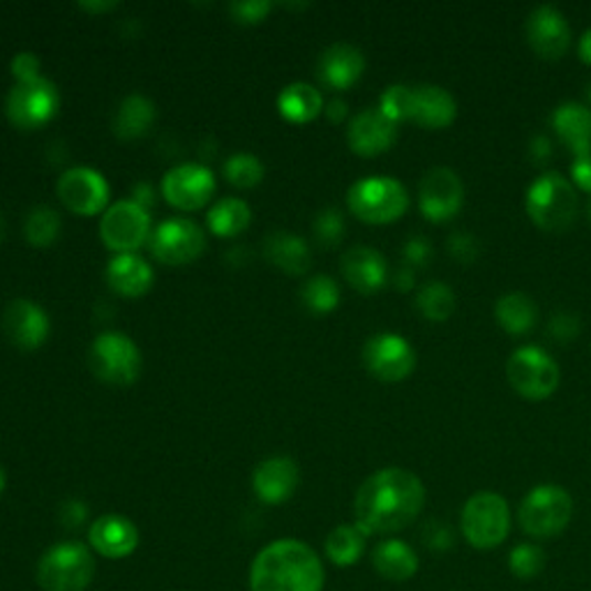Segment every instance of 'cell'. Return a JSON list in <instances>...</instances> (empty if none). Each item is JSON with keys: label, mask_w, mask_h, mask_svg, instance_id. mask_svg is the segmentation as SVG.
<instances>
[{"label": "cell", "mask_w": 591, "mask_h": 591, "mask_svg": "<svg viewBox=\"0 0 591 591\" xmlns=\"http://www.w3.org/2000/svg\"><path fill=\"white\" fill-rule=\"evenodd\" d=\"M425 506L423 481L400 467L379 469L363 481L353 499L356 525L368 536H389L414 525Z\"/></svg>", "instance_id": "cell-1"}, {"label": "cell", "mask_w": 591, "mask_h": 591, "mask_svg": "<svg viewBox=\"0 0 591 591\" xmlns=\"http://www.w3.org/2000/svg\"><path fill=\"white\" fill-rule=\"evenodd\" d=\"M324 580L319 555L296 538L273 541L250 569V591H321Z\"/></svg>", "instance_id": "cell-2"}, {"label": "cell", "mask_w": 591, "mask_h": 591, "mask_svg": "<svg viewBox=\"0 0 591 591\" xmlns=\"http://www.w3.org/2000/svg\"><path fill=\"white\" fill-rule=\"evenodd\" d=\"M525 209L529 220L550 234H561L576 224L578 218V192L571 181L557 171L536 176L527 197Z\"/></svg>", "instance_id": "cell-3"}, {"label": "cell", "mask_w": 591, "mask_h": 591, "mask_svg": "<svg viewBox=\"0 0 591 591\" xmlns=\"http://www.w3.org/2000/svg\"><path fill=\"white\" fill-rule=\"evenodd\" d=\"M573 520V497L561 485L543 483L525 495L518 508L523 531L536 541H548L559 536Z\"/></svg>", "instance_id": "cell-4"}, {"label": "cell", "mask_w": 591, "mask_h": 591, "mask_svg": "<svg viewBox=\"0 0 591 591\" xmlns=\"http://www.w3.org/2000/svg\"><path fill=\"white\" fill-rule=\"evenodd\" d=\"M460 529L474 550H495L510 534V506L490 490L472 495L460 513Z\"/></svg>", "instance_id": "cell-5"}, {"label": "cell", "mask_w": 591, "mask_h": 591, "mask_svg": "<svg viewBox=\"0 0 591 591\" xmlns=\"http://www.w3.org/2000/svg\"><path fill=\"white\" fill-rule=\"evenodd\" d=\"M349 211L368 224H391L409 209V194L398 178L368 176L347 192Z\"/></svg>", "instance_id": "cell-6"}, {"label": "cell", "mask_w": 591, "mask_h": 591, "mask_svg": "<svg viewBox=\"0 0 591 591\" xmlns=\"http://www.w3.org/2000/svg\"><path fill=\"white\" fill-rule=\"evenodd\" d=\"M95 576V559L84 543L51 546L38 563V582L44 591H86Z\"/></svg>", "instance_id": "cell-7"}, {"label": "cell", "mask_w": 591, "mask_h": 591, "mask_svg": "<svg viewBox=\"0 0 591 591\" xmlns=\"http://www.w3.org/2000/svg\"><path fill=\"white\" fill-rule=\"evenodd\" d=\"M88 366L99 381L112 387H130L141 374L144 358L133 338L118 330H107L93 340Z\"/></svg>", "instance_id": "cell-8"}, {"label": "cell", "mask_w": 591, "mask_h": 591, "mask_svg": "<svg viewBox=\"0 0 591 591\" xmlns=\"http://www.w3.org/2000/svg\"><path fill=\"white\" fill-rule=\"evenodd\" d=\"M506 379L525 400L541 402L559 389V366L546 349L527 345L508 356Z\"/></svg>", "instance_id": "cell-9"}, {"label": "cell", "mask_w": 591, "mask_h": 591, "mask_svg": "<svg viewBox=\"0 0 591 591\" xmlns=\"http://www.w3.org/2000/svg\"><path fill=\"white\" fill-rule=\"evenodd\" d=\"M61 109V93L44 76L17 84L6 99V114L21 130H40Z\"/></svg>", "instance_id": "cell-10"}, {"label": "cell", "mask_w": 591, "mask_h": 591, "mask_svg": "<svg viewBox=\"0 0 591 591\" xmlns=\"http://www.w3.org/2000/svg\"><path fill=\"white\" fill-rule=\"evenodd\" d=\"M150 213L135 199L112 203L102 215L99 236L105 245L118 254H133L150 241Z\"/></svg>", "instance_id": "cell-11"}, {"label": "cell", "mask_w": 591, "mask_h": 591, "mask_svg": "<svg viewBox=\"0 0 591 591\" xmlns=\"http://www.w3.org/2000/svg\"><path fill=\"white\" fill-rule=\"evenodd\" d=\"M205 250L203 229L186 218L165 220L150 234V252L158 256V262L169 266H183L197 262Z\"/></svg>", "instance_id": "cell-12"}, {"label": "cell", "mask_w": 591, "mask_h": 591, "mask_svg": "<svg viewBox=\"0 0 591 591\" xmlns=\"http://www.w3.org/2000/svg\"><path fill=\"white\" fill-rule=\"evenodd\" d=\"M465 203V186L462 178L448 167H432L419 186V209L434 222L442 224L453 220Z\"/></svg>", "instance_id": "cell-13"}, {"label": "cell", "mask_w": 591, "mask_h": 591, "mask_svg": "<svg viewBox=\"0 0 591 591\" xmlns=\"http://www.w3.org/2000/svg\"><path fill=\"white\" fill-rule=\"evenodd\" d=\"M363 363L374 379L398 383L414 372L416 351L395 333H377L363 347Z\"/></svg>", "instance_id": "cell-14"}, {"label": "cell", "mask_w": 591, "mask_h": 591, "mask_svg": "<svg viewBox=\"0 0 591 591\" xmlns=\"http://www.w3.org/2000/svg\"><path fill=\"white\" fill-rule=\"evenodd\" d=\"M59 199L76 215H97L109 209V183L91 167H72L59 178Z\"/></svg>", "instance_id": "cell-15"}, {"label": "cell", "mask_w": 591, "mask_h": 591, "mask_svg": "<svg viewBox=\"0 0 591 591\" xmlns=\"http://www.w3.org/2000/svg\"><path fill=\"white\" fill-rule=\"evenodd\" d=\"M527 42L536 56L546 61H559L571 49V23L555 6H538L527 17Z\"/></svg>", "instance_id": "cell-16"}, {"label": "cell", "mask_w": 591, "mask_h": 591, "mask_svg": "<svg viewBox=\"0 0 591 591\" xmlns=\"http://www.w3.org/2000/svg\"><path fill=\"white\" fill-rule=\"evenodd\" d=\"M162 194L171 205L181 211L203 209L215 194V176L203 165L183 162L165 173Z\"/></svg>", "instance_id": "cell-17"}, {"label": "cell", "mask_w": 591, "mask_h": 591, "mask_svg": "<svg viewBox=\"0 0 591 591\" xmlns=\"http://www.w3.org/2000/svg\"><path fill=\"white\" fill-rule=\"evenodd\" d=\"M398 139V123L383 116L379 109H363L349 123L347 141L349 148L361 158H377L391 150Z\"/></svg>", "instance_id": "cell-18"}, {"label": "cell", "mask_w": 591, "mask_h": 591, "mask_svg": "<svg viewBox=\"0 0 591 591\" xmlns=\"http://www.w3.org/2000/svg\"><path fill=\"white\" fill-rule=\"evenodd\" d=\"M3 328L8 338L23 351L40 349L51 330L49 315L42 307L29 298H17L6 307Z\"/></svg>", "instance_id": "cell-19"}, {"label": "cell", "mask_w": 591, "mask_h": 591, "mask_svg": "<svg viewBox=\"0 0 591 591\" xmlns=\"http://www.w3.org/2000/svg\"><path fill=\"white\" fill-rule=\"evenodd\" d=\"M254 495L264 504L277 506L292 499L298 487V467L296 462L287 455H275L264 460L252 474Z\"/></svg>", "instance_id": "cell-20"}, {"label": "cell", "mask_w": 591, "mask_h": 591, "mask_svg": "<svg viewBox=\"0 0 591 591\" xmlns=\"http://www.w3.org/2000/svg\"><path fill=\"white\" fill-rule=\"evenodd\" d=\"M340 271L358 294H377L389 279V264L374 247L356 245L342 254Z\"/></svg>", "instance_id": "cell-21"}, {"label": "cell", "mask_w": 591, "mask_h": 591, "mask_svg": "<svg viewBox=\"0 0 591 591\" xmlns=\"http://www.w3.org/2000/svg\"><path fill=\"white\" fill-rule=\"evenodd\" d=\"M363 72H366L363 51L347 42L330 44L317 63L319 80L333 91L351 88L358 80H361Z\"/></svg>", "instance_id": "cell-22"}, {"label": "cell", "mask_w": 591, "mask_h": 591, "mask_svg": "<svg viewBox=\"0 0 591 591\" xmlns=\"http://www.w3.org/2000/svg\"><path fill=\"white\" fill-rule=\"evenodd\" d=\"M88 541L93 550L102 557L123 559L130 557L139 548V529L125 516L109 513V516H102L91 525Z\"/></svg>", "instance_id": "cell-23"}, {"label": "cell", "mask_w": 591, "mask_h": 591, "mask_svg": "<svg viewBox=\"0 0 591 591\" xmlns=\"http://www.w3.org/2000/svg\"><path fill=\"white\" fill-rule=\"evenodd\" d=\"M457 118V102L442 86H411V116L425 130H446Z\"/></svg>", "instance_id": "cell-24"}, {"label": "cell", "mask_w": 591, "mask_h": 591, "mask_svg": "<svg viewBox=\"0 0 591 591\" xmlns=\"http://www.w3.org/2000/svg\"><path fill=\"white\" fill-rule=\"evenodd\" d=\"M550 125L559 141L567 146L576 158L591 152V109L580 102H563L550 118Z\"/></svg>", "instance_id": "cell-25"}, {"label": "cell", "mask_w": 591, "mask_h": 591, "mask_svg": "<svg viewBox=\"0 0 591 591\" xmlns=\"http://www.w3.org/2000/svg\"><path fill=\"white\" fill-rule=\"evenodd\" d=\"M109 287L125 296L139 298L152 287V268L139 254H116L107 266Z\"/></svg>", "instance_id": "cell-26"}, {"label": "cell", "mask_w": 591, "mask_h": 591, "mask_svg": "<svg viewBox=\"0 0 591 591\" xmlns=\"http://www.w3.org/2000/svg\"><path fill=\"white\" fill-rule=\"evenodd\" d=\"M374 571L389 582H407L419 573V555L398 538H387L372 550Z\"/></svg>", "instance_id": "cell-27"}, {"label": "cell", "mask_w": 591, "mask_h": 591, "mask_svg": "<svg viewBox=\"0 0 591 591\" xmlns=\"http://www.w3.org/2000/svg\"><path fill=\"white\" fill-rule=\"evenodd\" d=\"M497 324L513 338H523L538 321V305L525 292H508L495 303Z\"/></svg>", "instance_id": "cell-28"}, {"label": "cell", "mask_w": 591, "mask_h": 591, "mask_svg": "<svg viewBox=\"0 0 591 591\" xmlns=\"http://www.w3.org/2000/svg\"><path fill=\"white\" fill-rule=\"evenodd\" d=\"M268 262L292 275H303L313 264V252L300 236L289 231H275L266 239Z\"/></svg>", "instance_id": "cell-29"}, {"label": "cell", "mask_w": 591, "mask_h": 591, "mask_svg": "<svg viewBox=\"0 0 591 591\" xmlns=\"http://www.w3.org/2000/svg\"><path fill=\"white\" fill-rule=\"evenodd\" d=\"M152 120H156V105L146 95L133 93L120 102L114 114V133L125 141H133L150 130Z\"/></svg>", "instance_id": "cell-30"}, {"label": "cell", "mask_w": 591, "mask_h": 591, "mask_svg": "<svg viewBox=\"0 0 591 591\" xmlns=\"http://www.w3.org/2000/svg\"><path fill=\"white\" fill-rule=\"evenodd\" d=\"M277 109L292 123H310L324 112V97L315 86L296 82L279 93Z\"/></svg>", "instance_id": "cell-31"}, {"label": "cell", "mask_w": 591, "mask_h": 591, "mask_svg": "<svg viewBox=\"0 0 591 591\" xmlns=\"http://www.w3.org/2000/svg\"><path fill=\"white\" fill-rule=\"evenodd\" d=\"M366 541H368V534L356 523L340 525L326 538V557L340 569L353 567V563L366 552Z\"/></svg>", "instance_id": "cell-32"}, {"label": "cell", "mask_w": 591, "mask_h": 591, "mask_svg": "<svg viewBox=\"0 0 591 591\" xmlns=\"http://www.w3.org/2000/svg\"><path fill=\"white\" fill-rule=\"evenodd\" d=\"M250 222H252L250 205L236 197L218 201L209 211V226H211L213 234H218L222 239L239 236L241 231H245L250 226Z\"/></svg>", "instance_id": "cell-33"}, {"label": "cell", "mask_w": 591, "mask_h": 591, "mask_svg": "<svg viewBox=\"0 0 591 591\" xmlns=\"http://www.w3.org/2000/svg\"><path fill=\"white\" fill-rule=\"evenodd\" d=\"M455 292L444 282H428L416 294V310L430 321H446L455 313Z\"/></svg>", "instance_id": "cell-34"}, {"label": "cell", "mask_w": 591, "mask_h": 591, "mask_svg": "<svg viewBox=\"0 0 591 591\" xmlns=\"http://www.w3.org/2000/svg\"><path fill=\"white\" fill-rule=\"evenodd\" d=\"M300 298L313 315H328L340 305V287L330 275H315L303 285Z\"/></svg>", "instance_id": "cell-35"}, {"label": "cell", "mask_w": 591, "mask_h": 591, "mask_svg": "<svg viewBox=\"0 0 591 591\" xmlns=\"http://www.w3.org/2000/svg\"><path fill=\"white\" fill-rule=\"evenodd\" d=\"M23 234L25 241L35 247L54 245L61 234V215L54 209H49V205H38V209H33L29 218H25Z\"/></svg>", "instance_id": "cell-36"}, {"label": "cell", "mask_w": 591, "mask_h": 591, "mask_svg": "<svg viewBox=\"0 0 591 591\" xmlns=\"http://www.w3.org/2000/svg\"><path fill=\"white\" fill-rule=\"evenodd\" d=\"M548 557L541 546L518 543L508 555V571L518 580H534L543 573Z\"/></svg>", "instance_id": "cell-37"}, {"label": "cell", "mask_w": 591, "mask_h": 591, "mask_svg": "<svg viewBox=\"0 0 591 591\" xmlns=\"http://www.w3.org/2000/svg\"><path fill=\"white\" fill-rule=\"evenodd\" d=\"M224 176L231 186L250 190L262 183L264 165L256 156H250V152H236V156H231L224 162Z\"/></svg>", "instance_id": "cell-38"}, {"label": "cell", "mask_w": 591, "mask_h": 591, "mask_svg": "<svg viewBox=\"0 0 591 591\" xmlns=\"http://www.w3.org/2000/svg\"><path fill=\"white\" fill-rule=\"evenodd\" d=\"M379 112L387 118H391L393 123L409 120V116H411V86H404V84L389 86L387 91L381 93Z\"/></svg>", "instance_id": "cell-39"}, {"label": "cell", "mask_w": 591, "mask_h": 591, "mask_svg": "<svg viewBox=\"0 0 591 591\" xmlns=\"http://www.w3.org/2000/svg\"><path fill=\"white\" fill-rule=\"evenodd\" d=\"M345 218L336 209H324L315 220V236L324 247H336L345 239Z\"/></svg>", "instance_id": "cell-40"}, {"label": "cell", "mask_w": 591, "mask_h": 591, "mask_svg": "<svg viewBox=\"0 0 591 591\" xmlns=\"http://www.w3.org/2000/svg\"><path fill=\"white\" fill-rule=\"evenodd\" d=\"M448 254L457 264H474L481 256V241L469 231H455L448 236Z\"/></svg>", "instance_id": "cell-41"}, {"label": "cell", "mask_w": 591, "mask_h": 591, "mask_svg": "<svg viewBox=\"0 0 591 591\" xmlns=\"http://www.w3.org/2000/svg\"><path fill=\"white\" fill-rule=\"evenodd\" d=\"M580 330H582V321L576 313L561 310V313L552 315L548 321V336L561 345L573 342L580 336Z\"/></svg>", "instance_id": "cell-42"}, {"label": "cell", "mask_w": 591, "mask_h": 591, "mask_svg": "<svg viewBox=\"0 0 591 591\" xmlns=\"http://www.w3.org/2000/svg\"><path fill=\"white\" fill-rule=\"evenodd\" d=\"M402 260L409 268H425L434 260V247L425 236H414L402 245Z\"/></svg>", "instance_id": "cell-43"}, {"label": "cell", "mask_w": 591, "mask_h": 591, "mask_svg": "<svg viewBox=\"0 0 591 591\" xmlns=\"http://www.w3.org/2000/svg\"><path fill=\"white\" fill-rule=\"evenodd\" d=\"M421 538H423V543L428 546V550H432V552H448L455 543L453 529L440 520H428Z\"/></svg>", "instance_id": "cell-44"}, {"label": "cell", "mask_w": 591, "mask_h": 591, "mask_svg": "<svg viewBox=\"0 0 591 591\" xmlns=\"http://www.w3.org/2000/svg\"><path fill=\"white\" fill-rule=\"evenodd\" d=\"M271 3L266 0H241V3H231L229 12L234 14L241 23H256L271 12Z\"/></svg>", "instance_id": "cell-45"}, {"label": "cell", "mask_w": 591, "mask_h": 591, "mask_svg": "<svg viewBox=\"0 0 591 591\" xmlns=\"http://www.w3.org/2000/svg\"><path fill=\"white\" fill-rule=\"evenodd\" d=\"M12 72L17 76V84L40 80V59L31 51H21L12 59Z\"/></svg>", "instance_id": "cell-46"}, {"label": "cell", "mask_w": 591, "mask_h": 591, "mask_svg": "<svg viewBox=\"0 0 591 591\" xmlns=\"http://www.w3.org/2000/svg\"><path fill=\"white\" fill-rule=\"evenodd\" d=\"M571 178H573L576 188H580L582 192L591 194V152H589V156H580V158L573 160Z\"/></svg>", "instance_id": "cell-47"}, {"label": "cell", "mask_w": 591, "mask_h": 591, "mask_svg": "<svg viewBox=\"0 0 591 591\" xmlns=\"http://www.w3.org/2000/svg\"><path fill=\"white\" fill-rule=\"evenodd\" d=\"M552 141H550V137H546V135H536V137H531V141H529V158H531V162H536V165H546V162H550V158H552Z\"/></svg>", "instance_id": "cell-48"}, {"label": "cell", "mask_w": 591, "mask_h": 591, "mask_svg": "<svg viewBox=\"0 0 591 591\" xmlns=\"http://www.w3.org/2000/svg\"><path fill=\"white\" fill-rule=\"evenodd\" d=\"M86 516H88V510H86V506L82 502H67L63 506V520L72 529L80 527L86 520Z\"/></svg>", "instance_id": "cell-49"}, {"label": "cell", "mask_w": 591, "mask_h": 591, "mask_svg": "<svg viewBox=\"0 0 591 591\" xmlns=\"http://www.w3.org/2000/svg\"><path fill=\"white\" fill-rule=\"evenodd\" d=\"M414 268H409V266H400L398 271H395V275H393V285H395V289L398 292H411V289H414V285H416V277H414Z\"/></svg>", "instance_id": "cell-50"}, {"label": "cell", "mask_w": 591, "mask_h": 591, "mask_svg": "<svg viewBox=\"0 0 591 591\" xmlns=\"http://www.w3.org/2000/svg\"><path fill=\"white\" fill-rule=\"evenodd\" d=\"M326 116H328L330 123H340L347 116V102L340 99V97L330 99L326 105Z\"/></svg>", "instance_id": "cell-51"}, {"label": "cell", "mask_w": 591, "mask_h": 591, "mask_svg": "<svg viewBox=\"0 0 591 591\" xmlns=\"http://www.w3.org/2000/svg\"><path fill=\"white\" fill-rule=\"evenodd\" d=\"M578 56L584 65H591V29L584 31V35L578 42Z\"/></svg>", "instance_id": "cell-52"}, {"label": "cell", "mask_w": 591, "mask_h": 591, "mask_svg": "<svg viewBox=\"0 0 591 591\" xmlns=\"http://www.w3.org/2000/svg\"><path fill=\"white\" fill-rule=\"evenodd\" d=\"M114 8L116 3H82V10H88V12H107Z\"/></svg>", "instance_id": "cell-53"}, {"label": "cell", "mask_w": 591, "mask_h": 591, "mask_svg": "<svg viewBox=\"0 0 591 591\" xmlns=\"http://www.w3.org/2000/svg\"><path fill=\"white\" fill-rule=\"evenodd\" d=\"M6 485H8V476H6V469L0 467V495L6 493Z\"/></svg>", "instance_id": "cell-54"}, {"label": "cell", "mask_w": 591, "mask_h": 591, "mask_svg": "<svg viewBox=\"0 0 591 591\" xmlns=\"http://www.w3.org/2000/svg\"><path fill=\"white\" fill-rule=\"evenodd\" d=\"M3 236H6V220L0 215V241H3Z\"/></svg>", "instance_id": "cell-55"}, {"label": "cell", "mask_w": 591, "mask_h": 591, "mask_svg": "<svg viewBox=\"0 0 591 591\" xmlns=\"http://www.w3.org/2000/svg\"><path fill=\"white\" fill-rule=\"evenodd\" d=\"M587 99H589V102H591V82H589V84H587Z\"/></svg>", "instance_id": "cell-56"}, {"label": "cell", "mask_w": 591, "mask_h": 591, "mask_svg": "<svg viewBox=\"0 0 591 591\" xmlns=\"http://www.w3.org/2000/svg\"><path fill=\"white\" fill-rule=\"evenodd\" d=\"M589 220H591V203H589Z\"/></svg>", "instance_id": "cell-57"}]
</instances>
